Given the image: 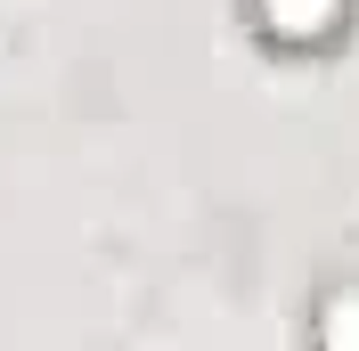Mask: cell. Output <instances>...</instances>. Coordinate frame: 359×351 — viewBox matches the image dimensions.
Here are the masks:
<instances>
[{
  "label": "cell",
  "mask_w": 359,
  "mask_h": 351,
  "mask_svg": "<svg viewBox=\"0 0 359 351\" xmlns=\"http://www.w3.org/2000/svg\"><path fill=\"white\" fill-rule=\"evenodd\" d=\"M245 25L269 58H294V66H318L351 41L359 0H245Z\"/></svg>",
  "instance_id": "cell-1"
},
{
  "label": "cell",
  "mask_w": 359,
  "mask_h": 351,
  "mask_svg": "<svg viewBox=\"0 0 359 351\" xmlns=\"http://www.w3.org/2000/svg\"><path fill=\"white\" fill-rule=\"evenodd\" d=\"M311 335L327 351H359V286H327L311 310Z\"/></svg>",
  "instance_id": "cell-2"
}]
</instances>
